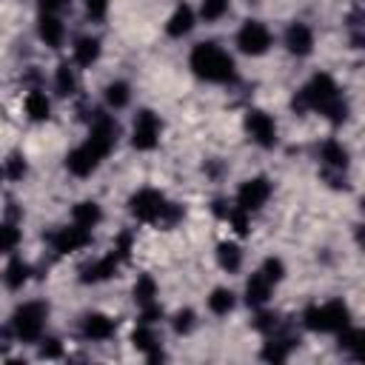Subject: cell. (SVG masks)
Masks as SVG:
<instances>
[{"label":"cell","instance_id":"9","mask_svg":"<svg viewBox=\"0 0 365 365\" xmlns=\"http://www.w3.org/2000/svg\"><path fill=\"white\" fill-rule=\"evenodd\" d=\"M245 128H248V134H251V140L257 145H262V148H274L277 145V123H274L271 114H265L259 108H251L245 114Z\"/></svg>","mask_w":365,"mask_h":365},{"label":"cell","instance_id":"7","mask_svg":"<svg viewBox=\"0 0 365 365\" xmlns=\"http://www.w3.org/2000/svg\"><path fill=\"white\" fill-rule=\"evenodd\" d=\"M237 46H240L242 54L259 57V54H265V51L271 48V31H268L262 23L248 20V23H242V29H240V34H237Z\"/></svg>","mask_w":365,"mask_h":365},{"label":"cell","instance_id":"12","mask_svg":"<svg viewBox=\"0 0 365 365\" xmlns=\"http://www.w3.org/2000/svg\"><path fill=\"white\" fill-rule=\"evenodd\" d=\"M54 248L60 254H71V251H80L91 242V231L88 228H80V225H68V228H60L54 237H51Z\"/></svg>","mask_w":365,"mask_h":365},{"label":"cell","instance_id":"3","mask_svg":"<svg viewBox=\"0 0 365 365\" xmlns=\"http://www.w3.org/2000/svg\"><path fill=\"white\" fill-rule=\"evenodd\" d=\"M128 205H131V214H134L137 220H143V222H165V225H171V222H177L180 214H182L174 202H168V200H165L160 191H154V188L137 191V194L128 200Z\"/></svg>","mask_w":365,"mask_h":365},{"label":"cell","instance_id":"40","mask_svg":"<svg viewBox=\"0 0 365 365\" xmlns=\"http://www.w3.org/2000/svg\"><path fill=\"white\" fill-rule=\"evenodd\" d=\"M128 248H131V240L123 234V237L117 240V248H114V254H117L120 259H125V257H128Z\"/></svg>","mask_w":365,"mask_h":365},{"label":"cell","instance_id":"22","mask_svg":"<svg viewBox=\"0 0 365 365\" xmlns=\"http://www.w3.org/2000/svg\"><path fill=\"white\" fill-rule=\"evenodd\" d=\"M268 294H271V282L262 277V271L251 274V279L245 282V299H248V305H262V302H268Z\"/></svg>","mask_w":365,"mask_h":365},{"label":"cell","instance_id":"32","mask_svg":"<svg viewBox=\"0 0 365 365\" xmlns=\"http://www.w3.org/2000/svg\"><path fill=\"white\" fill-rule=\"evenodd\" d=\"M17 242H20V231H17V225H11V222H0V254L14 251Z\"/></svg>","mask_w":365,"mask_h":365},{"label":"cell","instance_id":"1","mask_svg":"<svg viewBox=\"0 0 365 365\" xmlns=\"http://www.w3.org/2000/svg\"><path fill=\"white\" fill-rule=\"evenodd\" d=\"M294 111H305V108H314L319 114H325L331 123H342L348 117V103L342 100L336 83L331 74H314L308 80V86L294 97Z\"/></svg>","mask_w":365,"mask_h":365},{"label":"cell","instance_id":"6","mask_svg":"<svg viewBox=\"0 0 365 365\" xmlns=\"http://www.w3.org/2000/svg\"><path fill=\"white\" fill-rule=\"evenodd\" d=\"M100 157L111 154V148L117 145V123L108 117V114H100L94 111V120H91V131H88V140H86Z\"/></svg>","mask_w":365,"mask_h":365},{"label":"cell","instance_id":"29","mask_svg":"<svg viewBox=\"0 0 365 365\" xmlns=\"http://www.w3.org/2000/svg\"><path fill=\"white\" fill-rule=\"evenodd\" d=\"M128 86L123 83V80H114V83H108L106 86V103L111 106V108H123V106H128Z\"/></svg>","mask_w":365,"mask_h":365},{"label":"cell","instance_id":"8","mask_svg":"<svg viewBox=\"0 0 365 365\" xmlns=\"http://www.w3.org/2000/svg\"><path fill=\"white\" fill-rule=\"evenodd\" d=\"M268 197H271V182H268V177H251V180H245L242 185H240V191H237V208H242V211H259L265 202H268Z\"/></svg>","mask_w":365,"mask_h":365},{"label":"cell","instance_id":"27","mask_svg":"<svg viewBox=\"0 0 365 365\" xmlns=\"http://www.w3.org/2000/svg\"><path fill=\"white\" fill-rule=\"evenodd\" d=\"M154 297H157V282L148 274L137 277V282H134V299H137V305L143 308V305L154 302Z\"/></svg>","mask_w":365,"mask_h":365},{"label":"cell","instance_id":"34","mask_svg":"<svg viewBox=\"0 0 365 365\" xmlns=\"http://www.w3.org/2000/svg\"><path fill=\"white\" fill-rule=\"evenodd\" d=\"M228 3H231V0H202L200 14H202L205 20H220V17L228 11Z\"/></svg>","mask_w":365,"mask_h":365},{"label":"cell","instance_id":"18","mask_svg":"<svg viewBox=\"0 0 365 365\" xmlns=\"http://www.w3.org/2000/svg\"><path fill=\"white\" fill-rule=\"evenodd\" d=\"M71 220H74V225H80V228H94L100 220H103V211H100V205L97 202H91V200H83V202H77L74 208H71Z\"/></svg>","mask_w":365,"mask_h":365},{"label":"cell","instance_id":"10","mask_svg":"<svg viewBox=\"0 0 365 365\" xmlns=\"http://www.w3.org/2000/svg\"><path fill=\"white\" fill-rule=\"evenodd\" d=\"M160 140V120L154 111L143 108L137 117H134V131H131V145L140 148V151H151Z\"/></svg>","mask_w":365,"mask_h":365},{"label":"cell","instance_id":"14","mask_svg":"<svg viewBox=\"0 0 365 365\" xmlns=\"http://www.w3.org/2000/svg\"><path fill=\"white\" fill-rule=\"evenodd\" d=\"M117 265H120V257H117V254H108V257H103V259L86 265L83 274H80V279H83L86 285H88V282H106L108 277L117 274Z\"/></svg>","mask_w":365,"mask_h":365},{"label":"cell","instance_id":"4","mask_svg":"<svg viewBox=\"0 0 365 365\" xmlns=\"http://www.w3.org/2000/svg\"><path fill=\"white\" fill-rule=\"evenodd\" d=\"M302 322L308 331H319V334H336L342 328L351 325V311L342 299H331L325 305H308L302 311Z\"/></svg>","mask_w":365,"mask_h":365},{"label":"cell","instance_id":"5","mask_svg":"<svg viewBox=\"0 0 365 365\" xmlns=\"http://www.w3.org/2000/svg\"><path fill=\"white\" fill-rule=\"evenodd\" d=\"M46 314H48V308H46L43 302H23V305L14 311V317H11V331H14L23 342H34V339H40V334H43Z\"/></svg>","mask_w":365,"mask_h":365},{"label":"cell","instance_id":"23","mask_svg":"<svg viewBox=\"0 0 365 365\" xmlns=\"http://www.w3.org/2000/svg\"><path fill=\"white\" fill-rule=\"evenodd\" d=\"M48 111H51V103H48V97L43 94V91H29L26 94V114L31 117V120H48Z\"/></svg>","mask_w":365,"mask_h":365},{"label":"cell","instance_id":"38","mask_svg":"<svg viewBox=\"0 0 365 365\" xmlns=\"http://www.w3.org/2000/svg\"><path fill=\"white\" fill-rule=\"evenodd\" d=\"M106 9H108V0H86V11H88L91 20L106 17Z\"/></svg>","mask_w":365,"mask_h":365},{"label":"cell","instance_id":"39","mask_svg":"<svg viewBox=\"0 0 365 365\" xmlns=\"http://www.w3.org/2000/svg\"><path fill=\"white\" fill-rule=\"evenodd\" d=\"M40 356H48V359L60 356V345H57V339H46V342L40 345Z\"/></svg>","mask_w":365,"mask_h":365},{"label":"cell","instance_id":"30","mask_svg":"<svg viewBox=\"0 0 365 365\" xmlns=\"http://www.w3.org/2000/svg\"><path fill=\"white\" fill-rule=\"evenodd\" d=\"M54 86H57V94H63V97L74 94V86H77V80H74V71L68 68V63H60V66H57V74H54Z\"/></svg>","mask_w":365,"mask_h":365},{"label":"cell","instance_id":"33","mask_svg":"<svg viewBox=\"0 0 365 365\" xmlns=\"http://www.w3.org/2000/svg\"><path fill=\"white\" fill-rule=\"evenodd\" d=\"M262 277H265L271 285H277V282L285 277V265H282V259H277V257H268V259L262 262Z\"/></svg>","mask_w":365,"mask_h":365},{"label":"cell","instance_id":"21","mask_svg":"<svg viewBox=\"0 0 365 365\" xmlns=\"http://www.w3.org/2000/svg\"><path fill=\"white\" fill-rule=\"evenodd\" d=\"M319 157H322V163H325L328 168H334V171H345V168H348V151H345V148H342L336 140L322 143Z\"/></svg>","mask_w":365,"mask_h":365},{"label":"cell","instance_id":"41","mask_svg":"<svg viewBox=\"0 0 365 365\" xmlns=\"http://www.w3.org/2000/svg\"><path fill=\"white\" fill-rule=\"evenodd\" d=\"M40 6H43V11H57L66 6V0H40Z\"/></svg>","mask_w":365,"mask_h":365},{"label":"cell","instance_id":"15","mask_svg":"<svg viewBox=\"0 0 365 365\" xmlns=\"http://www.w3.org/2000/svg\"><path fill=\"white\" fill-rule=\"evenodd\" d=\"M37 31H40V40H43L46 46H51V48H57V46L63 43V34H66L63 23H60L51 11H43V14H40V20H37Z\"/></svg>","mask_w":365,"mask_h":365},{"label":"cell","instance_id":"20","mask_svg":"<svg viewBox=\"0 0 365 365\" xmlns=\"http://www.w3.org/2000/svg\"><path fill=\"white\" fill-rule=\"evenodd\" d=\"M131 342H134V348H137V351H145L151 362H157V359H163V351H160V342H157V336H154V331H151V328H145V325H140V328H137V331L131 334Z\"/></svg>","mask_w":365,"mask_h":365},{"label":"cell","instance_id":"19","mask_svg":"<svg viewBox=\"0 0 365 365\" xmlns=\"http://www.w3.org/2000/svg\"><path fill=\"white\" fill-rule=\"evenodd\" d=\"M191 29H194V11L182 3V6H177V9H174V14L168 17L165 31H168L171 37H182V34H188Z\"/></svg>","mask_w":365,"mask_h":365},{"label":"cell","instance_id":"17","mask_svg":"<svg viewBox=\"0 0 365 365\" xmlns=\"http://www.w3.org/2000/svg\"><path fill=\"white\" fill-rule=\"evenodd\" d=\"M294 345H297L294 336H288V334H277V331H274V334H271V342H268L265 351H262V356H265L268 362H285Z\"/></svg>","mask_w":365,"mask_h":365},{"label":"cell","instance_id":"24","mask_svg":"<svg viewBox=\"0 0 365 365\" xmlns=\"http://www.w3.org/2000/svg\"><path fill=\"white\" fill-rule=\"evenodd\" d=\"M29 274H31L29 262H23V259H17V257H14V259L6 265L3 279H6V285H9V288H23V285L29 282Z\"/></svg>","mask_w":365,"mask_h":365},{"label":"cell","instance_id":"35","mask_svg":"<svg viewBox=\"0 0 365 365\" xmlns=\"http://www.w3.org/2000/svg\"><path fill=\"white\" fill-rule=\"evenodd\" d=\"M191 325H194V311H177L174 314V331L177 334H188L191 331Z\"/></svg>","mask_w":365,"mask_h":365},{"label":"cell","instance_id":"37","mask_svg":"<svg viewBox=\"0 0 365 365\" xmlns=\"http://www.w3.org/2000/svg\"><path fill=\"white\" fill-rule=\"evenodd\" d=\"M254 325H257V331H262V334H274V331L279 328V322H277V314H259Z\"/></svg>","mask_w":365,"mask_h":365},{"label":"cell","instance_id":"2","mask_svg":"<svg viewBox=\"0 0 365 365\" xmlns=\"http://www.w3.org/2000/svg\"><path fill=\"white\" fill-rule=\"evenodd\" d=\"M188 63H191L194 74L208 83H234V77H237L231 54L222 51L217 43H197L191 48Z\"/></svg>","mask_w":365,"mask_h":365},{"label":"cell","instance_id":"11","mask_svg":"<svg viewBox=\"0 0 365 365\" xmlns=\"http://www.w3.org/2000/svg\"><path fill=\"white\" fill-rule=\"evenodd\" d=\"M100 163H103V157H100L88 143L77 145V148L68 151V157H66V168H68L74 177H88V174H94Z\"/></svg>","mask_w":365,"mask_h":365},{"label":"cell","instance_id":"31","mask_svg":"<svg viewBox=\"0 0 365 365\" xmlns=\"http://www.w3.org/2000/svg\"><path fill=\"white\" fill-rule=\"evenodd\" d=\"M339 334V348L342 351H351V354H359V345H362V339H365V334L359 331V328H342V331H336Z\"/></svg>","mask_w":365,"mask_h":365},{"label":"cell","instance_id":"28","mask_svg":"<svg viewBox=\"0 0 365 365\" xmlns=\"http://www.w3.org/2000/svg\"><path fill=\"white\" fill-rule=\"evenodd\" d=\"M208 308L214 311V314H228L231 308H234V291H228V288H214L211 291V297H208Z\"/></svg>","mask_w":365,"mask_h":365},{"label":"cell","instance_id":"36","mask_svg":"<svg viewBox=\"0 0 365 365\" xmlns=\"http://www.w3.org/2000/svg\"><path fill=\"white\" fill-rule=\"evenodd\" d=\"M6 174H9L11 180H20V177L26 174V163H23L20 154H11V157H9V163H6Z\"/></svg>","mask_w":365,"mask_h":365},{"label":"cell","instance_id":"16","mask_svg":"<svg viewBox=\"0 0 365 365\" xmlns=\"http://www.w3.org/2000/svg\"><path fill=\"white\" fill-rule=\"evenodd\" d=\"M83 334L88 339H108L114 334V319L106 314H86L83 317Z\"/></svg>","mask_w":365,"mask_h":365},{"label":"cell","instance_id":"13","mask_svg":"<svg viewBox=\"0 0 365 365\" xmlns=\"http://www.w3.org/2000/svg\"><path fill=\"white\" fill-rule=\"evenodd\" d=\"M285 46H288L291 54L305 57V54L314 51V31L305 23H291L288 31H285Z\"/></svg>","mask_w":365,"mask_h":365},{"label":"cell","instance_id":"42","mask_svg":"<svg viewBox=\"0 0 365 365\" xmlns=\"http://www.w3.org/2000/svg\"><path fill=\"white\" fill-rule=\"evenodd\" d=\"M6 339H9V328H0V348H6Z\"/></svg>","mask_w":365,"mask_h":365},{"label":"cell","instance_id":"25","mask_svg":"<svg viewBox=\"0 0 365 365\" xmlns=\"http://www.w3.org/2000/svg\"><path fill=\"white\" fill-rule=\"evenodd\" d=\"M97 57H100V40H94V37H80V40L74 43V60H77L80 66H91Z\"/></svg>","mask_w":365,"mask_h":365},{"label":"cell","instance_id":"26","mask_svg":"<svg viewBox=\"0 0 365 365\" xmlns=\"http://www.w3.org/2000/svg\"><path fill=\"white\" fill-rule=\"evenodd\" d=\"M217 262H220L225 271H237L240 262H242V251H240L234 242H220V248H217Z\"/></svg>","mask_w":365,"mask_h":365},{"label":"cell","instance_id":"43","mask_svg":"<svg viewBox=\"0 0 365 365\" xmlns=\"http://www.w3.org/2000/svg\"><path fill=\"white\" fill-rule=\"evenodd\" d=\"M3 174H6V171H3V168H0V180H3Z\"/></svg>","mask_w":365,"mask_h":365}]
</instances>
